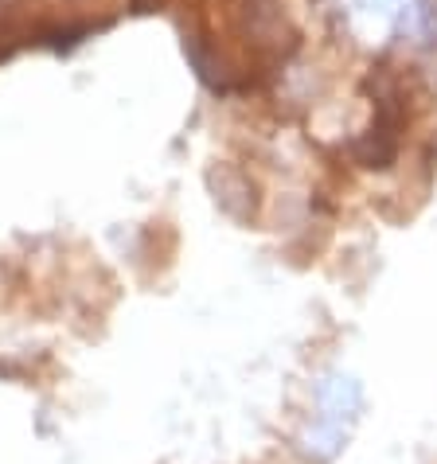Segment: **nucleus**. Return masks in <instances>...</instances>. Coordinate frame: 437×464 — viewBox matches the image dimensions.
Instances as JSON below:
<instances>
[{"mask_svg":"<svg viewBox=\"0 0 437 464\" xmlns=\"http://www.w3.org/2000/svg\"><path fill=\"white\" fill-rule=\"evenodd\" d=\"M344 441H348V430H340V425L316 418V421L297 437V453H301L308 464H332V460L344 453Z\"/></svg>","mask_w":437,"mask_h":464,"instance_id":"1","label":"nucleus"}]
</instances>
